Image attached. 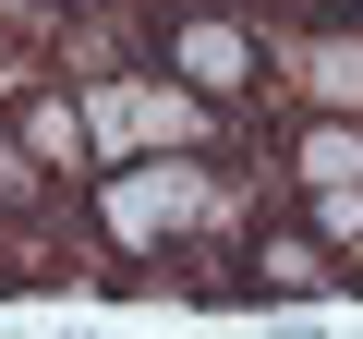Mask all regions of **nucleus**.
Segmentation results:
<instances>
[{"instance_id": "nucleus-6", "label": "nucleus", "mask_w": 363, "mask_h": 339, "mask_svg": "<svg viewBox=\"0 0 363 339\" xmlns=\"http://www.w3.org/2000/svg\"><path fill=\"white\" fill-rule=\"evenodd\" d=\"M25 145H37V170H73V145H85V121H73L61 97H37V109H25Z\"/></svg>"}, {"instance_id": "nucleus-2", "label": "nucleus", "mask_w": 363, "mask_h": 339, "mask_svg": "<svg viewBox=\"0 0 363 339\" xmlns=\"http://www.w3.org/2000/svg\"><path fill=\"white\" fill-rule=\"evenodd\" d=\"M194 218V170H133V182H109V230L121 243H157Z\"/></svg>"}, {"instance_id": "nucleus-5", "label": "nucleus", "mask_w": 363, "mask_h": 339, "mask_svg": "<svg viewBox=\"0 0 363 339\" xmlns=\"http://www.w3.org/2000/svg\"><path fill=\"white\" fill-rule=\"evenodd\" d=\"M303 182H327V194H363V133H351V121L303 133Z\"/></svg>"}, {"instance_id": "nucleus-7", "label": "nucleus", "mask_w": 363, "mask_h": 339, "mask_svg": "<svg viewBox=\"0 0 363 339\" xmlns=\"http://www.w3.org/2000/svg\"><path fill=\"white\" fill-rule=\"evenodd\" d=\"M145 133H157V145H194V133H206V97H194V85H182V97H145Z\"/></svg>"}, {"instance_id": "nucleus-1", "label": "nucleus", "mask_w": 363, "mask_h": 339, "mask_svg": "<svg viewBox=\"0 0 363 339\" xmlns=\"http://www.w3.org/2000/svg\"><path fill=\"white\" fill-rule=\"evenodd\" d=\"M169 61H182V85H194V97H255V37L218 25V13L169 25Z\"/></svg>"}, {"instance_id": "nucleus-3", "label": "nucleus", "mask_w": 363, "mask_h": 339, "mask_svg": "<svg viewBox=\"0 0 363 339\" xmlns=\"http://www.w3.org/2000/svg\"><path fill=\"white\" fill-rule=\"evenodd\" d=\"M303 85H315V109L363 121V37H315V49H303Z\"/></svg>"}, {"instance_id": "nucleus-8", "label": "nucleus", "mask_w": 363, "mask_h": 339, "mask_svg": "<svg viewBox=\"0 0 363 339\" xmlns=\"http://www.w3.org/2000/svg\"><path fill=\"white\" fill-rule=\"evenodd\" d=\"M0 206H37V145H0Z\"/></svg>"}, {"instance_id": "nucleus-4", "label": "nucleus", "mask_w": 363, "mask_h": 339, "mask_svg": "<svg viewBox=\"0 0 363 339\" xmlns=\"http://www.w3.org/2000/svg\"><path fill=\"white\" fill-rule=\"evenodd\" d=\"M255 279H267V291H327L339 267H327L315 230H267V243H255Z\"/></svg>"}, {"instance_id": "nucleus-9", "label": "nucleus", "mask_w": 363, "mask_h": 339, "mask_svg": "<svg viewBox=\"0 0 363 339\" xmlns=\"http://www.w3.org/2000/svg\"><path fill=\"white\" fill-rule=\"evenodd\" d=\"M73 339H85V327H73Z\"/></svg>"}]
</instances>
